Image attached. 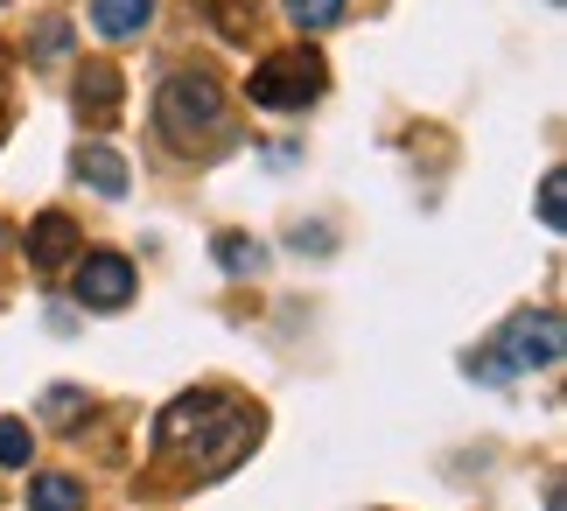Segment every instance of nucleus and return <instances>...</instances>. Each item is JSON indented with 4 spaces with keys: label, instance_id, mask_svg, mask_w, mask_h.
Instances as JSON below:
<instances>
[{
    "label": "nucleus",
    "instance_id": "nucleus-1",
    "mask_svg": "<svg viewBox=\"0 0 567 511\" xmlns=\"http://www.w3.org/2000/svg\"><path fill=\"white\" fill-rule=\"evenodd\" d=\"M560 350H567L560 316L554 308H526V316L505 323V337H497L476 365H484V379H512V371H554Z\"/></svg>",
    "mask_w": 567,
    "mask_h": 511
},
{
    "label": "nucleus",
    "instance_id": "nucleus-2",
    "mask_svg": "<svg viewBox=\"0 0 567 511\" xmlns=\"http://www.w3.org/2000/svg\"><path fill=\"white\" fill-rule=\"evenodd\" d=\"M322 84H330V71H322L316 50H280L246 78V99L259 113H301V105L322 99Z\"/></svg>",
    "mask_w": 567,
    "mask_h": 511
},
{
    "label": "nucleus",
    "instance_id": "nucleus-3",
    "mask_svg": "<svg viewBox=\"0 0 567 511\" xmlns=\"http://www.w3.org/2000/svg\"><path fill=\"white\" fill-rule=\"evenodd\" d=\"M217 113H225V92L210 71H168V84L155 92V120L168 141H196L204 126H217Z\"/></svg>",
    "mask_w": 567,
    "mask_h": 511
},
{
    "label": "nucleus",
    "instance_id": "nucleus-4",
    "mask_svg": "<svg viewBox=\"0 0 567 511\" xmlns=\"http://www.w3.org/2000/svg\"><path fill=\"white\" fill-rule=\"evenodd\" d=\"M71 266H78L71 287H78L84 308H126V302H134V259H120V253H78Z\"/></svg>",
    "mask_w": 567,
    "mask_h": 511
},
{
    "label": "nucleus",
    "instance_id": "nucleus-5",
    "mask_svg": "<svg viewBox=\"0 0 567 511\" xmlns=\"http://www.w3.org/2000/svg\"><path fill=\"white\" fill-rule=\"evenodd\" d=\"M84 253V238H78V225H71V211H42L35 225H29V259L42 266V274H63Z\"/></svg>",
    "mask_w": 567,
    "mask_h": 511
},
{
    "label": "nucleus",
    "instance_id": "nucleus-6",
    "mask_svg": "<svg viewBox=\"0 0 567 511\" xmlns=\"http://www.w3.org/2000/svg\"><path fill=\"white\" fill-rule=\"evenodd\" d=\"M78 105H84V120H113L120 113V71H113V63H84V71H78Z\"/></svg>",
    "mask_w": 567,
    "mask_h": 511
},
{
    "label": "nucleus",
    "instance_id": "nucleus-7",
    "mask_svg": "<svg viewBox=\"0 0 567 511\" xmlns=\"http://www.w3.org/2000/svg\"><path fill=\"white\" fill-rule=\"evenodd\" d=\"M92 21H99V35L134 42L147 21H155V0H92Z\"/></svg>",
    "mask_w": 567,
    "mask_h": 511
},
{
    "label": "nucleus",
    "instance_id": "nucleus-8",
    "mask_svg": "<svg viewBox=\"0 0 567 511\" xmlns=\"http://www.w3.org/2000/svg\"><path fill=\"white\" fill-rule=\"evenodd\" d=\"M78 175H84L99 196H126V183H134V175H126V162H120V147H78Z\"/></svg>",
    "mask_w": 567,
    "mask_h": 511
},
{
    "label": "nucleus",
    "instance_id": "nucleus-9",
    "mask_svg": "<svg viewBox=\"0 0 567 511\" xmlns=\"http://www.w3.org/2000/svg\"><path fill=\"white\" fill-rule=\"evenodd\" d=\"M29 511H84V483L71 470H50L29 483Z\"/></svg>",
    "mask_w": 567,
    "mask_h": 511
},
{
    "label": "nucleus",
    "instance_id": "nucleus-10",
    "mask_svg": "<svg viewBox=\"0 0 567 511\" xmlns=\"http://www.w3.org/2000/svg\"><path fill=\"white\" fill-rule=\"evenodd\" d=\"M217 266H225V274H259V259H267V246H259V238H246V232H217Z\"/></svg>",
    "mask_w": 567,
    "mask_h": 511
},
{
    "label": "nucleus",
    "instance_id": "nucleus-11",
    "mask_svg": "<svg viewBox=\"0 0 567 511\" xmlns=\"http://www.w3.org/2000/svg\"><path fill=\"white\" fill-rule=\"evenodd\" d=\"M29 456H35V428L0 413V470H29Z\"/></svg>",
    "mask_w": 567,
    "mask_h": 511
},
{
    "label": "nucleus",
    "instance_id": "nucleus-12",
    "mask_svg": "<svg viewBox=\"0 0 567 511\" xmlns=\"http://www.w3.org/2000/svg\"><path fill=\"white\" fill-rule=\"evenodd\" d=\"M210 21L225 29V42H252V29H259V0L246 8V0H210Z\"/></svg>",
    "mask_w": 567,
    "mask_h": 511
},
{
    "label": "nucleus",
    "instance_id": "nucleus-13",
    "mask_svg": "<svg viewBox=\"0 0 567 511\" xmlns=\"http://www.w3.org/2000/svg\"><path fill=\"white\" fill-rule=\"evenodd\" d=\"M343 8H351V0H288V21L295 29H330V21H343Z\"/></svg>",
    "mask_w": 567,
    "mask_h": 511
},
{
    "label": "nucleus",
    "instance_id": "nucleus-14",
    "mask_svg": "<svg viewBox=\"0 0 567 511\" xmlns=\"http://www.w3.org/2000/svg\"><path fill=\"white\" fill-rule=\"evenodd\" d=\"M560 196H567V175H560V168H547V183H539V225H547V232H560V225H567V204H560Z\"/></svg>",
    "mask_w": 567,
    "mask_h": 511
},
{
    "label": "nucleus",
    "instance_id": "nucleus-15",
    "mask_svg": "<svg viewBox=\"0 0 567 511\" xmlns=\"http://www.w3.org/2000/svg\"><path fill=\"white\" fill-rule=\"evenodd\" d=\"M63 42H71V21H42V35H35V57H63Z\"/></svg>",
    "mask_w": 567,
    "mask_h": 511
},
{
    "label": "nucleus",
    "instance_id": "nucleus-16",
    "mask_svg": "<svg viewBox=\"0 0 567 511\" xmlns=\"http://www.w3.org/2000/svg\"><path fill=\"white\" fill-rule=\"evenodd\" d=\"M8 238H14V232H8V225H0V246H8Z\"/></svg>",
    "mask_w": 567,
    "mask_h": 511
}]
</instances>
